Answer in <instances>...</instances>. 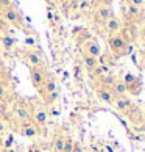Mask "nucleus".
I'll list each match as a JSON object with an SVG mask.
<instances>
[{"instance_id": "dca6fc26", "label": "nucleus", "mask_w": 145, "mask_h": 152, "mask_svg": "<svg viewBox=\"0 0 145 152\" xmlns=\"http://www.w3.org/2000/svg\"><path fill=\"white\" fill-rule=\"evenodd\" d=\"M105 27H106V30L111 33V35H115V33L120 30V20L117 19L115 16H113L111 19H108L106 22H105Z\"/></svg>"}, {"instance_id": "4be33fe9", "label": "nucleus", "mask_w": 145, "mask_h": 152, "mask_svg": "<svg viewBox=\"0 0 145 152\" xmlns=\"http://www.w3.org/2000/svg\"><path fill=\"white\" fill-rule=\"evenodd\" d=\"M74 138L72 137H66V141H64V148H63V152H72V149H74Z\"/></svg>"}, {"instance_id": "2eb2a0df", "label": "nucleus", "mask_w": 145, "mask_h": 152, "mask_svg": "<svg viewBox=\"0 0 145 152\" xmlns=\"http://www.w3.org/2000/svg\"><path fill=\"white\" fill-rule=\"evenodd\" d=\"M64 141H66V137L61 133H56L52 140V144H50V149L53 152H63V148H64Z\"/></svg>"}, {"instance_id": "f257e3e1", "label": "nucleus", "mask_w": 145, "mask_h": 152, "mask_svg": "<svg viewBox=\"0 0 145 152\" xmlns=\"http://www.w3.org/2000/svg\"><path fill=\"white\" fill-rule=\"evenodd\" d=\"M9 115L13 116L14 121H17L19 124L25 122V121H30L31 119V115H33V110L28 104L22 102V100H17V102H14L13 108H11Z\"/></svg>"}, {"instance_id": "4468645a", "label": "nucleus", "mask_w": 145, "mask_h": 152, "mask_svg": "<svg viewBox=\"0 0 145 152\" xmlns=\"http://www.w3.org/2000/svg\"><path fill=\"white\" fill-rule=\"evenodd\" d=\"M100 64V61H98V58H95V57H92V55H87V53H83V66L86 67V71H89V72H92L95 67Z\"/></svg>"}, {"instance_id": "a211bd4d", "label": "nucleus", "mask_w": 145, "mask_h": 152, "mask_svg": "<svg viewBox=\"0 0 145 152\" xmlns=\"http://www.w3.org/2000/svg\"><path fill=\"white\" fill-rule=\"evenodd\" d=\"M117 80V78L114 75H111V74H105L100 77V86H105V88H111L114 85V82Z\"/></svg>"}, {"instance_id": "a878e982", "label": "nucleus", "mask_w": 145, "mask_h": 152, "mask_svg": "<svg viewBox=\"0 0 145 152\" xmlns=\"http://www.w3.org/2000/svg\"><path fill=\"white\" fill-rule=\"evenodd\" d=\"M6 130H8V122L5 119H0V137H5Z\"/></svg>"}, {"instance_id": "ddd939ff", "label": "nucleus", "mask_w": 145, "mask_h": 152, "mask_svg": "<svg viewBox=\"0 0 145 152\" xmlns=\"http://www.w3.org/2000/svg\"><path fill=\"white\" fill-rule=\"evenodd\" d=\"M114 107L119 111H128L131 108V100L128 99V96H122V97H115L114 99Z\"/></svg>"}, {"instance_id": "39448f33", "label": "nucleus", "mask_w": 145, "mask_h": 152, "mask_svg": "<svg viewBox=\"0 0 145 152\" xmlns=\"http://www.w3.org/2000/svg\"><path fill=\"white\" fill-rule=\"evenodd\" d=\"M19 132H20L22 137H25V138H28V140H35V138L39 137V127L31 119L19 124Z\"/></svg>"}, {"instance_id": "c9c22d12", "label": "nucleus", "mask_w": 145, "mask_h": 152, "mask_svg": "<svg viewBox=\"0 0 145 152\" xmlns=\"http://www.w3.org/2000/svg\"><path fill=\"white\" fill-rule=\"evenodd\" d=\"M5 152H16V151H14L13 148H11V149H6V151H5Z\"/></svg>"}, {"instance_id": "423d86ee", "label": "nucleus", "mask_w": 145, "mask_h": 152, "mask_svg": "<svg viewBox=\"0 0 145 152\" xmlns=\"http://www.w3.org/2000/svg\"><path fill=\"white\" fill-rule=\"evenodd\" d=\"M31 121L36 124V126L41 129V127H45L47 122H48V111L45 107L39 105L33 110V115H31Z\"/></svg>"}, {"instance_id": "c85d7f7f", "label": "nucleus", "mask_w": 145, "mask_h": 152, "mask_svg": "<svg viewBox=\"0 0 145 152\" xmlns=\"http://www.w3.org/2000/svg\"><path fill=\"white\" fill-rule=\"evenodd\" d=\"M72 152H84V151H83V146H81L80 143H76V141H75V144H74V149H72Z\"/></svg>"}, {"instance_id": "6e6552de", "label": "nucleus", "mask_w": 145, "mask_h": 152, "mask_svg": "<svg viewBox=\"0 0 145 152\" xmlns=\"http://www.w3.org/2000/svg\"><path fill=\"white\" fill-rule=\"evenodd\" d=\"M56 91V80L52 74H47L45 75V80L42 83V88H41V94L45 96V94H50V93H55Z\"/></svg>"}, {"instance_id": "9d476101", "label": "nucleus", "mask_w": 145, "mask_h": 152, "mask_svg": "<svg viewBox=\"0 0 145 152\" xmlns=\"http://www.w3.org/2000/svg\"><path fill=\"white\" fill-rule=\"evenodd\" d=\"M84 53L92 55V57L98 58L100 55H102V47H100V44H98L97 41L91 39V41H87V42L84 44Z\"/></svg>"}, {"instance_id": "5701e85b", "label": "nucleus", "mask_w": 145, "mask_h": 152, "mask_svg": "<svg viewBox=\"0 0 145 152\" xmlns=\"http://www.w3.org/2000/svg\"><path fill=\"white\" fill-rule=\"evenodd\" d=\"M8 80H9V77H8V74H6V69H5L2 60H0V82H2V83H6V85H8Z\"/></svg>"}, {"instance_id": "7c9ffc66", "label": "nucleus", "mask_w": 145, "mask_h": 152, "mask_svg": "<svg viewBox=\"0 0 145 152\" xmlns=\"http://www.w3.org/2000/svg\"><path fill=\"white\" fill-rule=\"evenodd\" d=\"M98 5H103V7H111V3H113V0H97Z\"/></svg>"}, {"instance_id": "e433bc0d", "label": "nucleus", "mask_w": 145, "mask_h": 152, "mask_svg": "<svg viewBox=\"0 0 145 152\" xmlns=\"http://www.w3.org/2000/svg\"><path fill=\"white\" fill-rule=\"evenodd\" d=\"M0 52H2V50H0Z\"/></svg>"}, {"instance_id": "473e14b6", "label": "nucleus", "mask_w": 145, "mask_h": 152, "mask_svg": "<svg viewBox=\"0 0 145 152\" xmlns=\"http://www.w3.org/2000/svg\"><path fill=\"white\" fill-rule=\"evenodd\" d=\"M25 44H28V46H33V44H35V39H33V38H27V39H25Z\"/></svg>"}, {"instance_id": "9b49d317", "label": "nucleus", "mask_w": 145, "mask_h": 152, "mask_svg": "<svg viewBox=\"0 0 145 152\" xmlns=\"http://www.w3.org/2000/svg\"><path fill=\"white\" fill-rule=\"evenodd\" d=\"M109 89H111V93L114 94V97H122V96H126L128 94V86L122 80H115L114 85L111 86Z\"/></svg>"}, {"instance_id": "f3484780", "label": "nucleus", "mask_w": 145, "mask_h": 152, "mask_svg": "<svg viewBox=\"0 0 145 152\" xmlns=\"http://www.w3.org/2000/svg\"><path fill=\"white\" fill-rule=\"evenodd\" d=\"M16 46V39L14 38H11L8 35H5L0 38V49H3V50H6V52H9V50H13Z\"/></svg>"}, {"instance_id": "f704fd0d", "label": "nucleus", "mask_w": 145, "mask_h": 152, "mask_svg": "<svg viewBox=\"0 0 145 152\" xmlns=\"http://www.w3.org/2000/svg\"><path fill=\"white\" fill-rule=\"evenodd\" d=\"M87 7V2H81V5H80V8H86Z\"/></svg>"}, {"instance_id": "bb28decb", "label": "nucleus", "mask_w": 145, "mask_h": 152, "mask_svg": "<svg viewBox=\"0 0 145 152\" xmlns=\"http://www.w3.org/2000/svg\"><path fill=\"white\" fill-rule=\"evenodd\" d=\"M139 13H141L139 7H134V5H130V7H128V14L130 16H139Z\"/></svg>"}, {"instance_id": "6ab92c4d", "label": "nucleus", "mask_w": 145, "mask_h": 152, "mask_svg": "<svg viewBox=\"0 0 145 152\" xmlns=\"http://www.w3.org/2000/svg\"><path fill=\"white\" fill-rule=\"evenodd\" d=\"M8 100H9V86L6 83L0 82V104L8 102Z\"/></svg>"}, {"instance_id": "7ed1b4c3", "label": "nucleus", "mask_w": 145, "mask_h": 152, "mask_svg": "<svg viewBox=\"0 0 145 152\" xmlns=\"http://www.w3.org/2000/svg\"><path fill=\"white\" fill-rule=\"evenodd\" d=\"M22 57H24V60L27 61V64H28L30 67H45L44 58L41 57L39 52H36L35 49H27Z\"/></svg>"}, {"instance_id": "aec40b11", "label": "nucleus", "mask_w": 145, "mask_h": 152, "mask_svg": "<svg viewBox=\"0 0 145 152\" xmlns=\"http://www.w3.org/2000/svg\"><path fill=\"white\" fill-rule=\"evenodd\" d=\"M106 71H108V67L106 66H103V64H98L97 67H95V69H94L92 72H91V77H94V78H100V77H102V75H105V74H106Z\"/></svg>"}, {"instance_id": "20e7f679", "label": "nucleus", "mask_w": 145, "mask_h": 152, "mask_svg": "<svg viewBox=\"0 0 145 152\" xmlns=\"http://www.w3.org/2000/svg\"><path fill=\"white\" fill-rule=\"evenodd\" d=\"M48 72L45 71V67H30V80H31V85L35 86L38 91H41L42 88V83L45 80V75Z\"/></svg>"}, {"instance_id": "cd10ccee", "label": "nucleus", "mask_w": 145, "mask_h": 152, "mask_svg": "<svg viewBox=\"0 0 145 152\" xmlns=\"http://www.w3.org/2000/svg\"><path fill=\"white\" fill-rule=\"evenodd\" d=\"M28 152H44V149H42V146H41V144L33 143V144L28 146Z\"/></svg>"}, {"instance_id": "412c9836", "label": "nucleus", "mask_w": 145, "mask_h": 152, "mask_svg": "<svg viewBox=\"0 0 145 152\" xmlns=\"http://www.w3.org/2000/svg\"><path fill=\"white\" fill-rule=\"evenodd\" d=\"M141 82H139V78L134 82V83H131L130 86H128V93H131V94H139L141 93Z\"/></svg>"}, {"instance_id": "b1692460", "label": "nucleus", "mask_w": 145, "mask_h": 152, "mask_svg": "<svg viewBox=\"0 0 145 152\" xmlns=\"http://www.w3.org/2000/svg\"><path fill=\"white\" fill-rule=\"evenodd\" d=\"M44 99H45V104H53V102H56V99H58V91L50 93V94H45V96H44Z\"/></svg>"}, {"instance_id": "2f4dec72", "label": "nucleus", "mask_w": 145, "mask_h": 152, "mask_svg": "<svg viewBox=\"0 0 145 152\" xmlns=\"http://www.w3.org/2000/svg\"><path fill=\"white\" fill-rule=\"evenodd\" d=\"M144 3V0H130V5H134V7H141Z\"/></svg>"}, {"instance_id": "c756f323", "label": "nucleus", "mask_w": 145, "mask_h": 152, "mask_svg": "<svg viewBox=\"0 0 145 152\" xmlns=\"http://www.w3.org/2000/svg\"><path fill=\"white\" fill-rule=\"evenodd\" d=\"M74 75L75 78H81V67H78V66L74 67Z\"/></svg>"}, {"instance_id": "393cba45", "label": "nucleus", "mask_w": 145, "mask_h": 152, "mask_svg": "<svg viewBox=\"0 0 145 152\" xmlns=\"http://www.w3.org/2000/svg\"><path fill=\"white\" fill-rule=\"evenodd\" d=\"M136 80H137V77H136L134 74H126V75L123 77V80H122V82H123L126 86H130L131 83H134Z\"/></svg>"}, {"instance_id": "0eeeda50", "label": "nucleus", "mask_w": 145, "mask_h": 152, "mask_svg": "<svg viewBox=\"0 0 145 152\" xmlns=\"http://www.w3.org/2000/svg\"><path fill=\"white\" fill-rule=\"evenodd\" d=\"M109 47H111V50H113L114 53H119V55L123 53L125 49H126L125 38L120 36V35H113L109 38Z\"/></svg>"}, {"instance_id": "72a5a7b5", "label": "nucleus", "mask_w": 145, "mask_h": 152, "mask_svg": "<svg viewBox=\"0 0 145 152\" xmlns=\"http://www.w3.org/2000/svg\"><path fill=\"white\" fill-rule=\"evenodd\" d=\"M141 36H142V39L145 41V27H144V28H142V31H141Z\"/></svg>"}, {"instance_id": "f03ea898", "label": "nucleus", "mask_w": 145, "mask_h": 152, "mask_svg": "<svg viewBox=\"0 0 145 152\" xmlns=\"http://www.w3.org/2000/svg\"><path fill=\"white\" fill-rule=\"evenodd\" d=\"M2 18L8 22V24L19 27V28H24V18L20 16L19 10L13 7V5H8V7L2 8Z\"/></svg>"}, {"instance_id": "1a4fd4ad", "label": "nucleus", "mask_w": 145, "mask_h": 152, "mask_svg": "<svg viewBox=\"0 0 145 152\" xmlns=\"http://www.w3.org/2000/svg\"><path fill=\"white\" fill-rule=\"evenodd\" d=\"M114 16L113 8L111 7H103V5H98V8L95 10V19L100 22H106L108 19H111Z\"/></svg>"}, {"instance_id": "f8f14e48", "label": "nucleus", "mask_w": 145, "mask_h": 152, "mask_svg": "<svg viewBox=\"0 0 145 152\" xmlns=\"http://www.w3.org/2000/svg\"><path fill=\"white\" fill-rule=\"evenodd\" d=\"M97 97L100 100H103V102H106V104H113L114 102V94L111 93V89L109 88H105V86H100L97 88Z\"/></svg>"}]
</instances>
